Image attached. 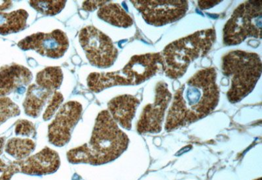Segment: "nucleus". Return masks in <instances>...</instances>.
I'll return each instance as SVG.
<instances>
[{
    "label": "nucleus",
    "mask_w": 262,
    "mask_h": 180,
    "mask_svg": "<svg viewBox=\"0 0 262 180\" xmlns=\"http://www.w3.org/2000/svg\"><path fill=\"white\" fill-rule=\"evenodd\" d=\"M140 101L130 95H121L114 98L107 104L109 113L117 124L129 130Z\"/></svg>",
    "instance_id": "ddd939ff"
},
{
    "label": "nucleus",
    "mask_w": 262,
    "mask_h": 180,
    "mask_svg": "<svg viewBox=\"0 0 262 180\" xmlns=\"http://www.w3.org/2000/svg\"><path fill=\"white\" fill-rule=\"evenodd\" d=\"M216 41L214 29H206L178 39L168 45L161 55L163 71L170 78L184 75L193 61L209 53Z\"/></svg>",
    "instance_id": "f03ea898"
},
{
    "label": "nucleus",
    "mask_w": 262,
    "mask_h": 180,
    "mask_svg": "<svg viewBox=\"0 0 262 180\" xmlns=\"http://www.w3.org/2000/svg\"><path fill=\"white\" fill-rule=\"evenodd\" d=\"M109 1H85L82 5V8L84 10L92 11L95 10L98 8H100L104 4H106Z\"/></svg>",
    "instance_id": "393cba45"
},
{
    "label": "nucleus",
    "mask_w": 262,
    "mask_h": 180,
    "mask_svg": "<svg viewBox=\"0 0 262 180\" xmlns=\"http://www.w3.org/2000/svg\"><path fill=\"white\" fill-rule=\"evenodd\" d=\"M163 59L161 53L133 56L123 68L121 73L129 82L130 85H139L163 71Z\"/></svg>",
    "instance_id": "f8f14e48"
},
{
    "label": "nucleus",
    "mask_w": 262,
    "mask_h": 180,
    "mask_svg": "<svg viewBox=\"0 0 262 180\" xmlns=\"http://www.w3.org/2000/svg\"><path fill=\"white\" fill-rule=\"evenodd\" d=\"M23 50H34L43 56L58 59L64 55L69 46V39L60 30L50 33L34 34L22 39L18 44Z\"/></svg>",
    "instance_id": "9b49d317"
},
{
    "label": "nucleus",
    "mask_w": 262,
    "mask_h": 180,
    "mask_svg": "<svg viewBox=\"0 0 262 180\" xmlns=\"http://www.w3.org/2000/svg\"><path fill=\"white\" fill-rule=\"evenodd\" d=\"M130 85L127 79L121 71L113 72H93L89 75L88 86L91 91L98 93L115 86Z\"/></svg>",
    "instance_id": "dca6fc26"
},
{
    "label": "nucleus",
    "mask_w": 262,
    "mask_h": 180,
    "mask_svg": "<svg viewBox=\"0 0 262 180\" xmlns=\"http://www.w3.org/2000/svg\"><path fill=\"white\" fill-rule=\"evenodd\" d=\"M60 165L57 152L45 147L35 155L20 161H14L7 166L0 180H11L17 173L30 176H44L57 171Z\"/></svg>",
    "instance_id": "6e6552de"
},
{
    "label": "nucleus",
    "mask_w": 262,
    "mask_h": 180,
    "mask_svg": "<svg viewBox=\"0 0 262 180\" xmlns=\"http://www.w3.org/2000/svg\"><path fill=\"white\" fill-rule=\"evenodd\" d=\"M149 25L161 27L176 22L183 17L189 9L183 0H135L130 1Z\"/></svg>",
    "instance_id": "0eeeda50"
},
{
    "label": "nucleus",
    "mask_w": 262,
    "mask_h": 180,
    "mask_svg": "<svg viewBox=\"0 0 262 180\" xmlns=\"http://www.w3.org/2000/svg\"><path fill=\"white\" fill-rule=\"evenodd\" d=\"M97 15L100 19L116 27L127 28L133 24L132 18L118 4H104L98 9Z\"/></svg>",
    "instance_id": "f3484780"
},
{
    "label": "nucleus",
    "mask_w": 262,
    "mask_h": 180,
    "mask_svg": "<svg viewBox=\"0 0 262 180\" xmlns=\"http://www.w3.org/2000/svg\"><path fill=\"white\" fill-rule=\"evenodd\" d=\"M32 72L27 68L19 65H6L0 69V97L12 93L13 91L31 83Z\"/></svg>",
    "instance_id": "4468645a"
},
{
    "label": "nucleus",
    "mask_w": 262,
    "mask_h": 180,
    "mask_svg": "<svg viewBox=\"0 0 262 180\" xmlns=\"http://www.w3.org/2000/svg\"><path fill=\"white\" fill-rule=\"evenodd\" d=\"M222 1H199V6L202 9H207L212 8L216 5L221 3Z\"/></svg>",
    "instance_id": "bb28decb"
},
{
    "label": "nucleus",
    "mask_w": 262,
    "mask_h": 180,
    "mask_svg": "<svg viewBox=\"0 0 262 180\" xmlns=\"http://www.w3.org/2000/svg\"><path fill=\"white\" fill-rule=\"evenodd\" d=\"M15 133L18 135L35 137L36 135V127L32 122L27 120H20L16 123Z\"/></svg>",
    "instance_id": "b1692460"
},
{
    "label": "nucleus",
    "mask_w": 262,
    "mask_h": 180,
    "mask_svg": "<svg viewBox=\"0 0 262 180\" xmlns=\"http://www.w3.org/2000/svg\"><path fill=\"white\" fill-rule=\"evenodd\" d=\"M20 114L18 105L9 97H0V125L8 120Z\"/></svg>",
    "instance_id": "4be33fe9"
},
{
    "label": "nucleus",
    "mask_w": 262,
    "mask_h": 180,
    "mask_svg": "<svg viewBox=\"0 0 262 180\" xmlns=\"http://www.w3.org/2000/svg\"><path fill=\"white\" fill-rule=\"evenodd\" d=\"M128 144L127 135L119 128L109 112L106 110L100 112L88 144V165H102L112 162L127 150Z\"/></svg>",
    "instance_id": "7ed1b4c3"
},
{
    "label": "nucleus",
    "mask_w": 262,
    "mask_h": 180,
    "mask_svg": "<svg viewBox=\"0 0 262 180\" xmlns=\"http://www.w3.org/2000/svg\"><path fill=\"white\" fill-rule=\"evenodd\" d=\"M36 148V144L32 139L12 138L5 145V151L17 161L27 158Z\"/></svg>",
    "instance_id": "6ab92c4d"
},
{
    "label": "nucleus",
    "mask_w": 262,
    "mask_h": 180,
    "mask_svg": "<svg viewBox=\"0 0 262 180\" xmlns=\"http://www.w3.org/2000/svg\"><path fill=\"white\" fill-rule=\"evenodd\" d=\"M67 1H42L31 0L29 4L33 8L44 15H55L64 8Z\"/></svg>",
    "instance_id": "412c9836"
},
{
    "label": "nucleus",
    "mask_w": 262,
    "mask_h": 180,
    "mask_svg": "<svg viewBox=\"0 0 262 180\" xmlns=\"http://www.w3.org/2000/svg\"><path fill=\"white\" fill-rule=\"evenodd\" d=\"M214 68L201 70L175 93L165 129L171 132L209 115L219 104L220 91Z\"/></svg>",
    "instance_id": "f257e3e1"
},
{
    "label": "nucleus",
    "mask_w": 262,
    "mask_h": 180,
    "mask_svg": "<svg viewBox=\"0 0 262 180\" xmlns=\"http://www.w3.org/2000/svg\"><path fill=\"white\" fill-rule=\"evenodd\" d=\"M261 1H248L240 5L224 27V44L235 46L248 38H261Z\"/></svg>",
    "instance_id": "39448f33"
},
{
    "label": "nucleus",
    "mask_w": 262,
    "mask_h": 180,
    "mask_svg": "<svg viewBox=\"0 0 262 180\" xmlns=\"http://www.w3.org/2000/svg\"><path fill=\"white\" fill-rule=\"evenodd\" d=\"M63 74L59 67H48L37 73L36 84L48 90L55 92L61 86Z\"/></svg>",
    "instance_id": "aec40b11"
},
{
    "label": "nucleus",
    "mask_w": 262,
    "mask_h": 180,
    "mask_svg": "<svg viewBox=\"0 0 262 180\" xmlns=\"http://www.w3.org/2000/svg\"><path fill=\"white\" fill-rule=\"evenodd\" d=\"M5 142H6V138L5 137H0V156L2 155L3 153L4 148L5 147ZM6 163L4 162V161L0 158V172H3L7 167Z\"/></svg>",
    "instance_id": "a878e982"
},
{
    "label": "nucleus",
    "mask_w": 262,
    "mask_h": 180,
    "mask_svg": "<svg viewBox=\"0 0 262 180\" xmlns=\"http://www.w3.org/2000/svg\"><path fill=\"white\" fill-rule=\"evenodd\" d=\"M172 99V94L168 85L163 82L156 87L155 101L146 105L137 123V132L140 134H156L162 130L165 111Z\"/></svg>",
    "instance_id": "1a4fd4ad"
},
{
    "label": "nucleus",
    "mask_w": 262,
    "mask_h": 180,
    "mask_svg": "<svg viewBox=\"0 0 262 180\" xmlns=\"http://www.w3.org/2000/svg\"><path fill=\"white\" fill-rule=\"evenodd\" d=\"M79 38L91 65L99 68H108L114 65L118 51L106 34L90 26L81 30Z\"/></svg>",
    "instance_id": "423d86ee"
},
{
    "label": "nucleus",
    "mask_w": 262,
    "mask_h": 180,
    "mask_svg": "<svg viewBox=\"0 0 262 180\" xmlns=\"http://www.w3.org/2000/svg\"><path fill=\"white\" fill-rule=\"evenodd\" d=\"M222 72L231 81L228 99L235 104L252 92L260 78V57L256 53L231 51L222 59Z\"/></svg>",
    "instance_id": "20e7f679"
},
{
    "label": "nucleus",
    "mask_w": 262,
    "mask_h": 180,
    "mask_svg": "<svg viewBox=\"0 0 262 180\" xmlns=\"http://www.w3.org/2000/svg\"><path fill=\"white\" fill-rule=\"evenodd\" d=\"M254 180H261V177H259V178L257 179H254Z\"/></svg>",
    "instance_id": "cd10ccee"
},
{
    "label": "nucleus",
    "mask_w": 262,
    "mask_h": 180,
    "mask_svg": "<svg viewBox=\"0 0 262 180\" xmlns=\"http://www.w3.org/2000/svg\"><path fill=\"white\" fill-rule=\"evenodd\" d=\"M64 100L62 95L60 92L55 91L53 93V96L51 97L50 102L48 107L46 109L45 113L43 114V118L44 121H49L55 114L58 108L62 104Z\"/></svg>",
    "instance_id": "5701e85b"
},
{
    "label": "nucleus",
    "mask_w": 262,
    "mask_h": 180,
    "mask_svg": "<svg viewBox=\"0 0 262 180\" xmlns=\"http://www.w3.org/2000/svg\"><path fill=\"white\" fill-rule=\"evenodd\" d=\"M29 14L24 9L4 13L0 11V34L16 33L27 27Z\"/></svg>",
    "instance_id": "a211bd4d"
},
{
    "label": "nucleus",
    "mask_w": 262,
    "mask_h": 180,
    "mask_svg": "<svg viewBox=\"0 0 262 180\" xmlns=\"http://www.w3.org/2000/svg\"><path fill=\"white\" fill-rule=\"evenodd\" d=\"M53 91L32 84L28 89L23 107L25 113L32 118L38 117L47 101L53 94Z\"/></svg>",
    "instance_id": "2eb2a0df"
},
{
    "label": "nucleus",
    "mask_w": 262,
    "mask_h": 180,
    "mask_svg": "<svg viewBox=\"0 0 262 180\" xmlns=\"http://www.w3.org/2000/svg\"><path fill=\"white\" fill-rule=\"evenodd\" d=\"M83 107L79 103L69 102L58 112L49 126V141L53 146L63 147L70 142L72 130L79 120Z\"/></svg>",
    "instance_id": "9d476101"
}]
</instances>
